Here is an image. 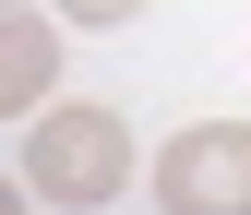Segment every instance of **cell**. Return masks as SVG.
<instances>
[{
	"mask_svg": "<svg viewBox=\"0 0 251 215\" xmlns=\"http://www.w3.org/2000/svg\"><path fill=\"white\" fill-rule=\"evenodd\" d=\"M48 12H60V24H132L144 0H48Z\"/></svg>",
	"mask_w": 251,
	"mask_h": 215,
	"instance_id": "obj_4",
	"label": "cell"
},
{
	"mask_svg": "<svg viewBox=\"0 0 251 215\" xmlns=\"http://www.w3.org/2000/svg\"><path fill=\"white\" fill-rule=\"evenodd\" d=\"M0 215H24V191H12V179H0Z\"/></svg>",
	"mask_w": 251,
	"mask_h": 215,
	"instance_id": "obj_5",
	"label": "cell"
},
{
	"mask_svg": "<svg viewBox=\"0 0 251 215\" xmlns=\"http://www.w3.org/2000/svg\"><path fill=\"white\" fill-rule=\"evenodd\" d=\"M155 203L168 215H251V119H192L155 143Z\"/></svg>",
	"mask_w": 251,
	"mask_h": 215,
	"instance_id": "obj_2",
	"label": "cell"
},
{
	"mask_svg": "<svg viewBox=\"0 0 251 215\" xmlns=\"http://www.w3.org/2000/svg\"><path fill=\"white\" fill-rule=\"evenodd\" d=\"M24 179H36L48 203L96 215L120 179H132V132H120V108H36V132H24Z\"/></svg>",
	"mask_w": 251,
	"mask_h": 215,
	"instance_id": "obj_1",
	"label": "cell"
},
{
	"mask_svg": "<svg viewBox=\"0 0 251 215\" xmlns=\"http://www.w3.org/2000/svg\"><path fill=\"white\" fill-rule=\"evenodd\" d=\"M48 84H60L48 12H36V0H0V108H48Z\"/></svg>",
	"mask_w": 251,
	"mask_h": 215,
	"instance_id": "obj_3",
	"label": "cell"
}]
</instances>
